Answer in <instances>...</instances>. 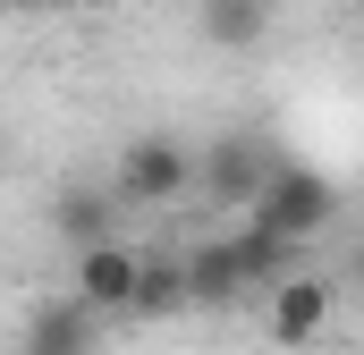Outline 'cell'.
<instances>
[{
    "label": "cell",
    "mask_w": 364,
    "mask_h": 355,
    "mask_svg": "<svg viewBox=\"0 0 364 355\" xmlns=\"http://www.w3.org/2000/svg\"><path fill=\"white\" fill-rule=\"evenodd\" d=\"M246 220H263V229H272V237H288V246H314V237L339 220V186L314 170V161H272L263 195L246 203Z\"/></svg>",
    "instance_id": "cell-1"
},
{
    "label": "cell",
    "mask_w": 364,
    "mask_h": 355,
    "mask_svg": "<svg viewBox=\"0 0 364 355\" xmlns=\"http://www.w3.org/2000/svg\"><path fill=\"white\" fill-rule=\"evenodd\" d=\"M110 186H119L127 212H170V203L195 195V144H178V136H127L119 161H110Z\"/></svg>",
    "instance_id": "cell-2"
},
{
    "label": "cell",
    "mask_w": 364,
    "mask_h": 355,
    "mask_svg": "<svg viewBox=\"0 0 364 355\" xmlns=\"http://www.w3.org/2000/svg\"><path fill=\"white\" fill-rule=\"evenodd\" d=\"M272 161H279V153L263 144V136H246V127H237V136H212V144L195 153V195H203V203H229V212H246V203L263 195Z\"/></svg>",
    "instance_id": "cell-3"
},
{
    "label": "cell",
    "mask_w": 364,
    "mask_h": 355,
    "mask_svg": "<svg viewBox=\"0 0 364 355\" xmlns=\"http://www.w3.org/2000/svg\"><path fill=\"white\" fill-rule=\"evenodd\" d=\"M136 263H144V246H127V237L110 229V237H93V246L68 254V288L85 296L102 322H127V305H136Z\"/></svg>",
    "instance_id": "cell-4"
},
{
    "label": "cell",
    "mask_w": 364,
    "mask_h": 355,
    "mask_svg": "<svg viewBox=\"0 0 364 355\" xmlns=\"http://www.w3.org/2000/svg\"><path fill=\"white\" fill-rule=\"evenodd\" d=\"M17 355H102V313L85 296H43L26 305V330H17Z\"/></svg>",
    "instance_id": "cell-5"
},
{
    "label": "cell",
    "mask_w": 364,
    "mask_h": 355,
    "mask_svg": "<svg viewBox=\"0 0 364 355\" xmlns=\"http://www.w3.org/2000/svg\"><path fill=\"white\" fill-rule=\"evenodd\" d=\"M272 313H263V330H272V347H314L322 330H331V279H314V271H279L272 288Z\"/></svg>",
    "instance_id": "cell-6"
},
{
    "label": "cell",
    "mask_w": 364,
    "mask_h": 355,
    "mask_svg": "<svg viewBox=\"0 0 364 355\" xmlns=\"http://www.w3.org/2000/svg\"><path fill=\"white\" fill-rule=\"evenodd\" d=\"M119 212H127V203H119V186H110V178H68V186L51 195V229H60V246H68V254L93 246V237H110V229H119Z\"/></svg>",
    "instance_id": "cell-7"
},
{
    "label": "cell",
    "mask_w": 364,
    "mask_h": 355,
    "mask_svg": "<svg viewBox=\"0 0 364 355\" xmlns=\"http://www.w3.org/2000/svg\"><path fill=\"white\" fill-rule=\"evenodd\" d=\"M186 296H195V313H220V305L255 296V279H246V263H237V237L186 246Z\"/></svg>",
    "instance_id": "cell-8"
},
{
    "label": "cell",
    "mask_w": 364,
    "mask_h": 355,
    "mask_svg": "<svg viewBox=\"0 0 364 355\" xmlns=\"http://www.w3.org/2000/svg\"><path fill=\"white\" fill-rule=\"evenodd\" d=\"M178 313H195V296H186V254H161V246H144L127 322H178Z\"/></svg>",
    "instance_id": "cell-9"
},
{
    "label": "cell",
    "mask_w": 364,
    "mask_h": 355,
    "mask_svg": "<svg viewBox=\"0 0 364 355\" xmlns=\"http://www.w3.org/2000/svg\"><path fill=\"white\" fill-rule=\"evenodd\" d=\"M195 26L212 51H255L272 34V0H195Z\"/></svg>",
    "instance_id": "cell-10"
},
{
    "label": "cell",
    "mask_w": 364,
    "mask_h": 355,
    "mask_svg": "<svg viewBox=\"0 0 364 355\" xmlns=\"http://www.w3.org/2000/svg\"><path fill=\"white\" fill-rule=\"evenodd\" d=\"M229 237H237V263H246V279H255V296L272 288L279 271H296V254H305V246H288V237H272L263 220H246V229H229Z\"/></svg>",
    "instance_id": "cell-11"
},
{
    "label": "cell",
    "mask_w": 364,
    "mask_h": 355,
    "mask_svg": "<svg viewBox=\"0 0 364 355\" xmlns=\"http://www.w3.org/2000/svg\"><path fill=\"white\" fill-rule=\"evenodd\" d=\"M68 9H110V0H68Z\"/></svg>",
    "instance_id": "cell-12"
},
{
    "label": "cell",
    "mask_w": 364,
    "mask_h": 355,
    "mask_svg": "<svg viewBox=\"0 0 364 355\" xmlns=\"http://www.w3.org/2000/svg\"><path fill=\"white\" fill-rule=\"evenodd\" d=\"M0 161H9V136H0Z\"/></svg>",
    "instance_id": "cell-13"
},
{
    "label": "cell",
    "mask_w": 364,
    "mask_h": 355,
    "mask_svg": "<svg viewBox=\"0 0 364 355\" xmlns=\"http://www.w3.org/2000/svg\"><path fill=\"white\" fill-rule=\"evenodd\" d=\"M356 9H364V0H356Z\"/></svg>",
    "instance_id": "cell-14"
}]
</instances>
